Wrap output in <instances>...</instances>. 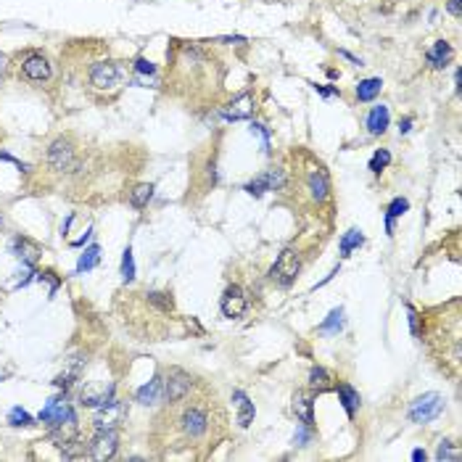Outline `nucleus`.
Returning <instances> with one entry per match:
<instances>
[{
	"instance_id": "1",
	"label": "nucleus",
	"mask_w": 462,
	"mask_h": 462,
	"mask_svg": "<svg viewBox=\"0 0 462 462\" xmlns=\"http://www.w3.org/2000/svg\"><path fill=\"white\" fill-rule=\"evenodd\" d=\"M224 409L217 402L214 388L196 381L185 396L167 402L164 412L156 418L154 438L167 452L193 449L206 441H220L224 434Z\"/></svg>"
},
{
	"instance_id": "2",
	"label": "nucleus",
	"mask_w": 462,
	"mask_h": 462,
	"mask_svg": "<svg viewBox=\"0 0 462 462\" xmlns=\"http://www.w3.org/2000/svg\"><path fill=\"white\" fill-rule=\"evenodd\" d=\"M61 72L69 85L85 92V98L108 104L130 82V64L111 58L104 40H74L61 51Z\"/></svg>"
},
{
	"instance_id": "3",
	"label": "nucleus",
	"mask_w": 462,
	"mask_h": 462,
	"mask_svg": "<svg viewBox=\"0 0 462 462\" xmlns=\"http://www.w3.org/2000/svg\"><path fill=\"white\" fill-rule=\"evenodd\" d=\"M167 58H170V66H167L170 85L177 95H190V101H201L214 95V90L222 82L214 56L201 42L172 40Z\"/></svg>"
},
{
	"instance_id": "4",
	"label": "nucleus",
	"mask_w": 462,
	"mask_h": 462,
	"mask_svg": "<svg viewBox=\"0 0 462 462\" xmlns=\"http://www.w3.org/2000/svg\"><path fill=\"white\" fill-rule=\"evenodd\" d=\"M288 198H293V204H299L306 211H328L333 206V188H330V177L325 164L304 151L296 148L290 156V167H286V185L283 190Z\"/></svg>"
},
{
	"instance_id": "5",
	"label": "nucleus",
	"mask_w": 462,
	"mask_h": 462,
	"mask_svg": "<svg viewBox=\"0 0 462 462\" xmlns=\"http://www.w3.org/2000/svg\"><path fill=\"white\" fill-rule=\"evenodd\" d=\"M420 336L428 343V352L438 362L441 372H447L452 381L460 378L462 365V328H460V302H449L422 317Z\"/></svg>"
},
{
	"instance_id": "6",
	"label": "nucleus",
	"mask_w": 462,
	"mask_h": 462,
	"mask_svg": "<svg viewBox=\"0 0 462 462\" xmlns=\"http://www.w3.org/2000/svg\"><path fill=\"white\" fill-rule=\"evenodd\" d=\"M45 167L53 177H74L85 170V161L79 158V145L72 135L56 138L45 151Z\"/></svg>"
},
{
	"instance_id": "7",
	"label": "nucleus",
	"mask_w": 462,
	"mask_h": 462,
	"mask_svg": "<svg viewBox=\"0 0 462 462\" xmlns=\"http://www.w3.org/2000/svg\"><path fill=\"white\" fill-rule=\"evenodd\" d=\"M302 272V251L288 246L280 251V256L275 259L272 270H270V280L277 283L280 288H290L296 283V277Z\"/></svg>"
},
{
	"instance_id": "8",
	"label": "nucleus",
	"mask_w": 462,
	"mask_h": 462,
	"mask_svg": "<svg viewBox=\"0 0 462 462\" xmlns=\"http://www.w3.org/2000/svg\"><path fill=\"white\" fill-rule=\"evenodd\" d=\"M127 420V404L122 399H108L92 415V428L95 431H117L122 422Z\"/></svg>"
},
{
	"instance_id": "9",
	"label": "nucleus",
	"mask_w": 462,
	"mask_h": 462,
	"mask_svg": "<svg viewBox=\"0 0 462 462\" xmlns=\"http://www.w3.org/2000/svg\"><path fill=\"white\" fill-rule=\"evenodd\" d=\"M19 74L26 82H48L53 77V64L40 51H26L19 64Z\"/></svg>"
},
{
	"instance_id": "10",
	"label": "nucleus",
	"mask_w": 462,
	"mask_h": 462,
	"mask_svg": "<svg viewBox=\"0 0 462 462\" xmlns=\"http://www.w3.org/2000/svg\"><path fill=\"white\" fill-rule=\"evenodd\" d=\"M444 409V396L441 394H422L420 399L412 402L409 407V420L412 422H431L441 415Z\"/></svg>"
},
{
	"instance_id": "11",
	"label": "nucleus",
	"mask_w": 462,
	"mask_h": 462,
	"mask_svg": "<svg viewBox=\"0 0 462 462\" xmlns=\"http://www.w3.org/2000/svg\"><path fill=\"white\" fill-rule=\"evenodd\" d=\"M119 449V434L117 431H95L90 441H88V457L90 460H111Z\"/></svg>"
},
{
	"instance_id": "12",
	"label": "nucleus",
	"mask_w": 462,
	"mask_h": 462,
	"mask_svg": "<svg viewBox=\"0 0 462 462\" xmlns=\"http://www.w3.org/2000/svg\"><path fill=\"white\" fill-rule=\"evenodd\" d=\"M161 381H164V402H174V399H180L193 388L196 378L180 368H170L167 378H161Z\"/></svg>"
},
{
	"instance_id": "13",
	"label": "nucleus",
	"mask_w": 462,
	"mask_h": 462,
	"mask_svg": "<svg viewBox=\"0 0 462 462\" xmlns=\"http://www.w3.org/2000/svg\"><path fill=\"white\" fill-rule=\"evenodd\" d=\"M283 185H286V167H272V170L262 172L259 177H254L249 185H246V190H249L251 196H264L267 190H283Z\"/></svg>"
},
{
	"instance_id": "14",
	"label": "nucleus",
	"mask_w": 462,
	"mask_h": 462,
	"mask_svg": "<svg viewBox=\"0 0 462 462\" xmlns=\"http://www.w3.org/2000/svg\"><path fill=\"white\" fill-rule=\"evenodd\" d=\"M222 315L224 317H243L246 315V309H249V299H246V293H243V288L240 286H230V288L224 290L222 296Z\"/></svg>"
},
{
	"instance_id": "15",
	"label": "nucleus",
	"mask_w": 462,
	"mask_h": 462,
	"mask_svg": "<svg viewBox=\"0 0 462 462\" xmlns=\"http://www.w3.org/2000/svg\"><path fill=\"white\" fill-rule=\"evenodd\" d=\"M254 108H256V101H254V92H240L236 95L230 104L222 108V117L227 122H236V119H249L254 114Z\"/></svg>"
},
{
	"instance_id": "16",
	"label": "nucleus",
	"mask_w": 462,
	"mask_h": 462,
	"mask_svg": "<svg viewBox=\"0 0 462 462\" xmlns=\"http://www.w3.org/2000/svg\"><path fill=\"white\" fill-rule=\"evenodd\" d=\"M135 399L140 402V404H158V402H164V381H161V375H156L154 381H148L143 388H138V394Z\"/></svg>"
},
{
	"instance_id": "17",
	"label": "nucleus",
	"mask_w": 462,
	"mask_h": 462,
	"mask_svg": "<svg viewBox=\"0 0 462 462\" xmlns=\"http://www.w3.org/2000/svg\"><path fill=\"white\" fill-rule=\"evenodd\" d=\"M108 399H114V386H108V388H104V386H88L82 391V404L85 407H101Z\"/></svg>"
},
{
	"instance_id": "18",
	"label": "nucleus",
	"mask_w": 462,
	"mask_h": 462,
	"mask_svg": "<svg viewBox=\"0 0 462 462\" xmlns=\"http://www.w3.org/2000/svg\"><path fill=\"white\" fill-rule=\"evenodd\" d=\"M13 251H16V256L26 264H35L40 259V254H42V249H40L38 243H32L29 238H16V240H13Z\"/></svg>"
},
{
	"instance_id": "19",
	"label": "nucleus",
	"mask_w": 462,
	"mask_h": 462,
	"mask_svg": "<svg viewBox=\"0 0 462 462\" xmlns=\"http://www.w3.org/2000/svg\"><path fill=\"white\" fill-rule=\"evenodd\" d=\"M425 58H428V64L434 69H444L449 64V58H452V45L447 40H438V42H434V48L425 53Z\"/></svg>"
},
{
	"instance_id": "20",
	"label": "nucleus",
	"mask_w": 462,
	"mask_h": 462,
	"mask_svg": "<svg viewBox=\"0 0 462 462\" xmlns=\"http://www.w3.org/2000/svg\"><path fill=\"white\" fill-rule=\"evenodd\" d=\"M293 412L302 418L304 428H312V422H315V415H312V399L304 394V391H296V396H293Z\"/></svg>"
},
{
	"instance_id": "21",
	"label": "nucleus",
	"mask_w": 462,
	"mask_h": 462,
	"mask_svg": "<svg viewBox=\"0 0 462 462\" xmlns=\"http://www.w3.org/2000/svg\"><path fill=\"white\" fill-rule=\"evenodd\" d=\"M368 130L372 132V135H383V132L388 130V108L383 104L375 106L368 114Z\"/></svg>"
},
{
	"instance_id": "22",
	"label": "nucleus",
	"mask_w": 462,
	"mask_h": 462,
	"mask_svg": "<svg viewBox=\"0 0 462 462\" xmlns=\"http://www.w3.org/2000/svg\"><path fill=\"white\" fill-rule=\"evenodd\" d=\"M383 82L378 77H370V79H362L359 85H356V101H362V104H368L372 101L378 92H381Z\"/></svg>"
},
{
	"instance_id": "23",
	"label": "nucleus",
	"mask_w": 462,
	"mask_h": 462,
	"mask_svg": "<svg viewBox=\"0 0 462 462\" xmlns=\"http://www.w3.org/2000/svg\"><path fill=\"white\" fill-rule=\"evenodd\" d=\"M333 378L328 375V370L325 368H312L309 370V388L317 391V394H322V391H330L333 388Z\"/></svg>"
},
{
	"instance_id": "24",
	"label": "nucleus",
	"mask_w": 462,
	"mask_h": 462,
	"mask_svg": "<svg viewBox=\"0 0 462 462\" xmlns=\"http://www.w3.org/2000/svg\"><path fill=\"white\" fill-rule=\"evenodd\" d=\"M151 196H154V185L140 183L130 190V204L135 206V209H145V206H148V201H151Z\"/></svg>"
},
{
	"instance_id": "25",
	"label": "nucleus",
	"mask_w": 462,
	"mask_h": 462,
	"mask_svg": "<svg viewBox=\"0 0 462 462\" xmlns=\"http://www.w3.org/2000/svg\"><path fill=\"white\" fill-rule=\"evenodd\" d=\"M338 396H341V404L343 409H346V415L354 418L356 407H359V394H356L349 383H341V386H338Z\"/></svg>"
},
{
	"instance_id": "26",
	"label": "nucleus",
	"mask_w": 462,
	"mask_h": 462,
	"mask_svg": "<svg viewBox=\"0 0 462 462\" xmlns=\"http://www.w3.org/2000/svg\"><path fill=\"white\" fill-rule=\"evenodd\" d=\"M236 399H238V422L246 428V425H251V420H254V404H251L240 391H236Z\"/></svg>"
},
{
	"instance_id": "27",
	"label": "nucleus",
	"mask_w": 462,
	"mask_h": 462,
	"mask_svg": "<svg viewBox=\"0 0 462 462\" xmlns=\"http://www.w3.org/2000/svg\"><path fill=\"white\" fill-rule=\"evenodd\" d=\"M362 240H365V236H362L359 230H349V233L341 238V256H349L356 246H362Z\"/></svg>"
},
{
	"instance_id": "28",
	"label": "nucleus",
	"mask_w": 462,
	"mask_h": 462,
	"mask_svg": "<svg viewBox=\"0 0 462 462\" xmlns=\"http://www.w3.org/2000/svg\"><path fill=\"white\" fill-rule=\"evenodd\" d=\"M98 256H101V249H98V246H90V249L79 256L77 272H88V270H92V267L98 264Z\"/></svg>"
},
{
	"instance_id": "29",
	"label": "nucleus",
	"mask_w": 462,
	"mask_h": 462,
	"mask_svg": "<svg viewBox=\"0 0 462 462\" xmlns=\"http://www.w3.org/2000/svg\"><path fill=\"white\" fill-rule=\"evenodd\" d=\"M388 164H391V154H388L386 148H381V151H375V156H372V161H370V172L378 174V172L386 170Z\"/></svg>"
},
{
	"instance_id": "30",
	"label": "nucleus",
	"mask_w": 462,
	"mask_h": 462,
	"mask_svg": "<svg viewBox=\"0 0 462 462\" xmlns=\"http://www.w3.org/2000/svg\"><path fill=\"white\" fill-rule=\"evenodd\" d=\"M122 277L124 283H130L135 277V262H132V249H124V256H122Z\"/></svg>"
},
{
	"instance_id": "31",
	"label": "nucleus",
	"mask_w": 462,
	"mask_h": 462,
	"mask_svg": "<svg viewBox=\"0 0 462 462\" xmlns=\"http://www.w3.org/2000/svg\"><path fill=\"white\" fill-rule=\"evenodd\" d=\"M407 209H409L407 198H394V201H391V206H388V214H386V217H388V220H394V217H402Z\"/></svg>"
},
{
	"instance_id": "32",
	"label": "nucleus",
	"mask_w": 462,
	"mask_h": 462,
	"mask_svg": "<svg viewBox=\"0 0 462 462\" xmlns=\"http://www.w3.org/2000/svg\"><path fill=\"white\" fill-rule=\"evenodd\" d=\"M8 422H11V425H29V422H32V415H26L24 409H11V415H8Z\"/></svg>"
},
{
	"instance_id": "33",
	"label": "nucleus",
	"mask_w": 462,
	"mask_h": 462,
	"mask_svg": "<svg viewBox=\"0 0 462 462\" xmlns=\"http://www.w3.org/2000/svg\"><path fill=\"white\" fill-rule=\"evenodd\" d=\"M341 317H343L341 309H333L328 320H325V322L320 325V330H336V328H341Z\"/></svg>"
},
{
	"instance_id": "34",
	"label": "nucleus",
	"mask_w": 462,
	"mask_h": 462,
	"mask_svg": "<svg viewBox=\"0 0 462 462\" xmlns=\"http://www.w3.org/2000/svg\"><path fill=\"white\" fill-rule=\"evenodd\" d=\"M438 460H457L460 457V452H454V449L449 447V441H441V447H438V454H436Z\"/></svg>"
},
{
	"instance_id": "35",
	"label": "nucleus",
	"mask_w": 462,
	"mask_h": 462,
	"mask_svg": "<svg viewBox=\"0 0 462 462\" xmlns=\"http://www.w3.org/2000/svg\"><path fill=\"white\" fill-rule=\"evenodd\" d=\"M135 72H140V74H154V72H156V66L143 61V58H138V61H135Z\"/></svg>"
},
{
	"instance_id": "36",
	"label": "nucleus",
	"mask_w": 462,
	"mask_h": 462,
	"mask_svg": "<svg viewBox=\"0 0 462 462\" xmlns=\"http://www.w3.org/2000/svg\"><path fill=\"white\" fill-rule=\"evenodd\" d=\"M447 11L452 13V16H460V0H449Z\"/></svg>"
},
{
	"instance_id": "37",
	"label": "nucleus",
	"mask_w": 462,
	"mask_h": 462,
	"mask_svg": "<svg viewBox=\"0 0 462 462\" xmlns=\"http://www.w3.org/2000/svg\"><path fill=\"white\" fill-rule=\"evenodd\" d=\"M11 69V61H8V56H0V77H6V72Z\"/></svg>"
},
{
	"instance_id": "38",
	"label": "nucleus",
	"mask_w": 462,
	"mask_h": 462,
	"mask_svg": "<svg viewBox=\"0 0 462 462\" xmlns=\"http://www.w3.org/2000/svg\"><path fill=\"white\" fill-rule=\"evenodd\" d=\"M412 130V117H407V119H402V122H399V132H402V135H404V132H409Z\"/></svg>"
},
{
	"instance_id": "39",
	"label": "nucleus",
	"mask_w": 462,
	"mask_h": 462,
	"mask_svg": "<svg viewBox=\"0 0 462 462\" xmlns=\"http://www.w3.org/2000/svg\"><path fill=\"white\" fill-rule=\"evenodd\" d=\"M412 460H415V462L425 460V452H422V449H415V452H412Z\"/></svg>"
},
{
	"instance_id": "40",
	"label": "nucleus",
	"mask_w": 462,
	"mask_h": 462,
	"mask_svg": "<svg viewBox=\"0 0 462 462\" xmlns=\"http://www.w3.org/2000/svg\"><path fill=\"white\" fill-rule=\"evenodd\" d=\"M0 138H3V132H0Z\"/></svg>"
}]
</instances>
